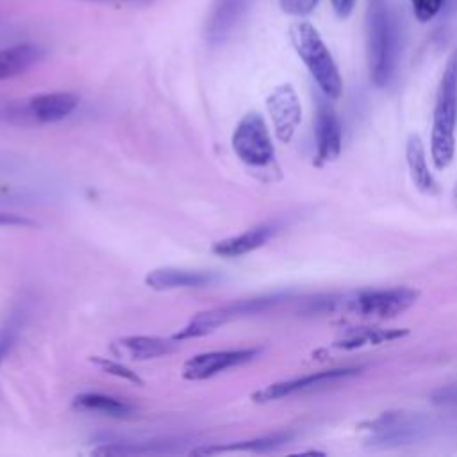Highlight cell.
Masks as SVG:
<instances>
[{"label":"cell","instance_id":"obj_12","mask_svg":"<svg viewBox=\"0 0 457 457\" xmlns=\"http://www.w3.org/2000/svg\"><path fill=\"white\" fill-rule=\"evenodd\" d=\"M175 337H157V336H125L111 345V352L121 359L130 361H148L168 355L179 348Z\"/></svg>","mask_w":457,"mask_h":457},{"label":"cell","instance_id":"obj_25","mask_svg":"<svg viewBox=\"0 0 457 457\" xmlns=\"http://www.w3.org/2000/svg\"><path fill=\"white\" fill-rule=\"evenodd\" d=\"M320 0H278L280 9L291 16H305L312 12Z\"/></svg>","mask_w":457,"mask_h":457},{"label":"cell","instance_id":"obj_21","mask_svg":"<svg viewBox=\"0 0 457 457\" xmlns=\"http://www.w3.org/2000/svg\"><path fill=\"white\" fill-rule=\"evenodd\" d=\"M403 332H384V330H377V328H359L353 330L350 334H346L345 337H341L336 346L341 348H355V346H362V345H375V343H384V341H391L395 337H402Z\"/></svg>","mask_w":457,"mask_h":457},{"label":"cell","instance_id":"obj_23","mask_svg":"<svg viewBox=\"0 0 457 457\" xmlns=\"http://www.w3.org/2000/svg\"><path fill=\"white\" fill-rule=\"evenodd\" d=\"M412 5V12L418 21L427 23L430 21L443 7L445 0H409Z\"/></svg>","mask_w":457,"mask_h":457},{"label":"cell","instance_id":"obj_18","mask_svg":"<svg viewBox=\"0 0 457 457\" xmlns=\"http://www.w3.org/2000/svg\"><path fill=\"white\" fill-rule=\"evenodd\" d=\"M405 157H407V166H409L411 179H412L414 186L423 193H432L436 189V182L427 166L423 143L416 134H411L407 139Z\"/></svg>","mask_w":457,"mask_h":457},{"label":"cell","instance_id":"obj_6","mask_svg":"<svg viewBox=\"0 0 457 457\" xmlns=\"http://www.w3.org/2000/svg\"><path fill=\"white\" fill-rule=\"evenodd\" d=\"M420 293L411 287H389V289H370L359 293L348 300V309L364 318H395L411 309Z\"/></svg>","mask_w":457,"mask_h":457},{"label":"cell","instance_id":"obj_17","mask_svg":"<svg viewBox=\"0 0 457 457\" xmlns=\"http://www.w3.org/2000/svg\"><path fill=\"white\" fill-rule=\"evenodd\" d=\"M373 427V441L378 443H403L416 436L418 423L414 418H407L402 412H387L371 423Z\"/></svg>","mask_w":457,"mask_h":457},{"label":"cell","instance_id":"obj_1","mask_svg":"<svg viewBox=\"0 0 457 457\" xmlns=\"http://www.w3.org/2000/svg\"><path fill=\"white\" fill-rule=\"evenodd\" d=\"M455 121H457V54H453L443 71L432 120L430 152L437 170H445L455 152Z\"/></svg>","mask_w":457,"mask_h":457},{"label":"cell","instance_id":"obj_22","mask_svg":"<svg viewBox=\"0 0 457 457\" xmlns=\"http://www.w3.org/2000/svg\"><path fill=\"white\" fill-rule=\"evenodd\" d=\"M89 362L95 364L100 371H104V373H107V375H114V377L123 378V380H127V382H130V384H134V386H145V380H143L136 371H132L130 368L123 366V364L118 362V361H112V359H109V357L93 355V357H89Z\"/></svg>","mask_w":457,"mask_h":457},{"label":"cell","instance_id":"obj_27","mask_svg":"<svg viewBox=\"0 0 457 457\" xmlns=\"http://www.w3.org/2000/svg\"><path fill=\"white\" fill-rule=\"evenodd\" d=\"M37 223L30 218L14 214V212H2L0 211V227H36Z\"/></svg>","mask_w":457,"mask_h":457},{"label":"cell","instance_id":"obj_30","mask_svg":"<svg viewBox=\"0 0 457 457\" xmlns=\"http://www.w3.org/2000/svg\"><path fill=\"white\" fill-rule=\"evenodd\" d=\"M455 202H457V187H455Z\"/></svg>","mask_w":457,"mask_h":457},{"label":"cell","instance_id":"obj_14","mask_svg":"<svg viewBox=\"0 0 457 457\" xmlns=\"http://www.w3.org/2000/svg\"><path fill=\"white\" fill-rule=\"evenodd\" d=\"M216 278L212 271L207 270H189V268H155L146 273L145 284L155 291L182 289V287H202Z\"/></svg>","mask_w":457,"mask_h":457},{"label":"cell","instance_id":"obj_7","mask_svg":"<svg viewBox=\"0 0 457 457\" xmlns=\"http://www.w3.org/2000/svg\"><path fill=\"white\" fill-rule=\"evenodd\" d=\"M359 371H361V368H334V370H323V371H316L311 375L275 382V384H270V386L255 391L252 395V400L257 403H264V402L280 400V398L298 395V393H311L316 389H325V387L336 386L339 382H345L346 378L359 375Z\"/></svg>","mask_w":457,"mask_h":457},{"label":"cell","instance_id":"obj_10","mask_svg":"<svg viewBox=\"0 0 457 457\" xmlns=\"http://www.w3.org/2000/svg\"><path fill=\"white\" fill-rule=\"evenodd\" d=\"M252 0H212L204 36L212 46L225 43L248 12Z\"/></svg>","mask_w":457,"mask_h":457},{"label":"cell","instance_id":"obj_19","mask_svg":"<svg viewBox=\"0 0 457 457\" xmlns=\"http://www.w3.org/2000/svg\"><path fill=\"white\" fill-rule=\"evenodd\" d=\"M73 405L82 411L102 412V414L112 416V418H125L134 411V407L130 403L118 400L114 396L102 395V393H80L75 396Z\"/></svg>","mask_w":457,"mask_h":457},{"label":"cell","instance_id":"obj_29","mask_svg":"<svg viewBox=\"0 0 457 457\" xmlns=\"http://www.w3.org/2000/svg\"><path fill=\"white\" fill-rule=\"evenodd\" d=\"M80 2H96V4H114V5H146L154 0H80Z\"/></svg>","mask_w":457,"mask_h":457},{"label":"cell","instance_id":"obj_9","mask_svg":"<svg viewBox=\"0 0 457 457\" xmlns=\"http://www.w3.org/2000/svg\"><path fill=\"white\" fill-rule=\"evenodd\" d=\"M266 107L280 143H289L302 121L300 98L291 84L277 86L266 98Z\"/></svg>","mask_w":457,"mask_h":457},{"label":"cell","instance_id":"obj_28","mask_svg":"<svg viewBox=\"0 0 457 457\" xmlns=\"http://www.w3.org/2000/svg\"><path fill=\"white\" fill-rule=\"evenodd\" d=\"M330 4H332V9H334L336 16H339V18H348L350 12L353 11L355 0H330Z\"/></svg>","mask_w":457,"mask_h":457},{"label":"cell","instance_id":"obj_20","mask_svg":"<svg viewBox=\"0 0 457 457\" xmlns=\"http://www.w3.org/2000/svg\"><path fill=\"white\" fill-rule=\"evenodd\" d=\"M293 437L291 432H275V434H268L257 439H250V441H239V443H232L227 446H212V448H200L195 450V453H221V452H270L275 450L278 446H282L284 443H287Z\"/></svg>","mask_w":457,"mask_h":457},{"label":"cell","instance_id":"obj_11","mask_svg":"<svg viewBox=\"0 0 457 457\" xmlns=\"http://www.w3.org/2000/svg\"><path fill=\"white\" fill-rule=\"evenodd\" d=\"M343 145V134H341V123L334 111V107L325 100H318L316 109V157L318 162H328L334 161Z\"/></svg>","mask_w":457,"mask_h":457},{"label":"cell","instance_id":"obj_26","mask_svg":"<svg viewBox=\"0 0 457 457\" xmlns=\"http://www.w3.org/2000/svg\"><path fill=\"white\" fill-rule=\"evenodd\" d=\"M16 334H18V325L16 323H7L2 330H0V364L4 362V359L7 357L9 350L12 348L14 341H16Z\"/></svg>","mask_w":457,"mask_h":457},{"label":"cell","instance_id":"obj_13","mask_svg":"<svg viewBox=\"0 0 457 457\" xmlns=\"http://www.w3.org/2000/svg\"><path fill=\"white\" fill-rule=\"evenodd\" d=\"M79 105V96L70 91H52L32 96L27 102V114L39 123H54L70 116Z\"/></svg>","mask_w":457,"mask_h":457},{"label":"cell","instance_id":"obj_3","mask_svg":"<svg viewBox=\"0 0 457 457\" xmlns=\"http://www.w3.org/2000/svg\"><path fill=\"white\" fill-rule=\"evenodd\" d=\"M289 39L327 98H339L343 80L332 54L328 52L320 32L309 21H296L289 27Z\"/></svg>","mask_w":457,"mask_h":457},{"label":"cell","instance_id":"obj_16","mask_svg":"<svg viewBox=\"0 0 457 457\" xmlns=\"http://www.w3.org/2000/svg\"><path fill=\"white\" fill-rule=\"evenodd\" d=\"M43 57V48L34 43H20L0 48V80L16 77L27 71Z\"/></svg>","mask_w":457,"mask_h":457},{"label":"cell","instance_id":"obj_8","mask_svg":"<svg viewBox=\"0 0 457 457\" xmlns=\"http://www.w3.org/2000/svg\"><path fill=\"white\" fill-rule=\"evenodd\" d=\"M261 353L259 348H232L196 353L189 357L182 366V377L186 380H205L220 371L246 364Z\"/></svg>","mask_w":457,"mask_h":457},{"label":"cell","instance_id":"obj_5","mask_svg":"<svg viewBox=\"0 0 457 457\" xmlns=\"http://www.w3.org/2000/svg\"><path fill=\"white\" fill-rule=\"evenodd\" d=\"M232 148L245 164L253 168L268 166L273 161L271 136L259 112H248L239 120L232 134Z\"/></svg>","mask_w":457,"mask_h":457},{"label":"cell","instance_id":"obj_24","mask_svg":"<svg viewBox=\"0 0 457 457\" xmlns=\"http://www.w3.org/2000/svg\"><path fill=\"white\" fill-rule=\"evenodd\" d=\"M430 402L443 407H457V382L434 389L430 393Z\"/></svg>","mask_w":457,"mask_h":457},{"label":"cell","instance_id":"obj_2","mask_svg":"<svg viewBox=\"0 0 457 457\" xmlns=\"http://www.w3.org/2000/svg\"><path fill=\"white\" fill-rule=\"evenodd\" d=\"M398 55L396 27L387 0H368V62L377 87L389 84Z\"/></svg>","mask_w":457,"mask_h":457},{"label":"cell","instance_id":"obj_15","mask_svg":"<svg viewBox=\"0 0 457 457\" xmlns=\"http://www.w3.org/2000/svg\"><path fill=\"white\" fill-rule=\"evenodd\" d=\"M271 234H273V228L270 225H259V227L248 228L237 236L225 237V239L214 243L211 250L218 257H225V259L241 257V255L262 246L271 237Z\"/></svg>","mask_w":457,"mask_h":457},{"label":"cell","instance_id":"obj_4","mask_svg":"<svg viewBox=\"0 0 457 457\" xmlns=\"http://www.w3.org/2000/svg\"><path fill=\"white\" fill-rule=\"evenodd\" d=\"M282 300H284V295H270V296L237 300V302H232V303H227V305H220V307H212L209 311H202L196 316H193L189 320V323L184 325L171 337H175L177 341H184V339L207 336V334L214 332L218 327H221V325H225L232 320L264 312V311L271 309L273 305L280 303Z\"/></svg>","mask_w":457,"mask_h":457}]
</instances>
